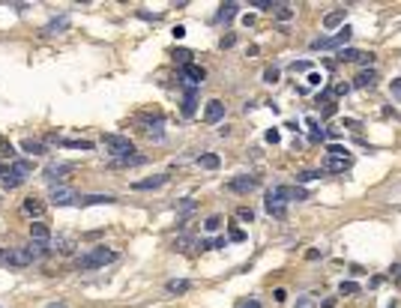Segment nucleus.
I'll return each instance as SVG.
<instances>
[{
    "label": "nucleus",
    "instance_id": "obj_16",
    "mask_svg": "<svg viewBox=\"0 0 401 308\" xmlns=\"http://www.w3.org/2000/svg\"><path fill=\"white\" fill-rule=\"evenodd\" d=\"M9 168H12V174L24 183L27 177H33V162H24V159H15V162H9Z\"/></svg>",
    "mask_w": 401,
    "mask_h": 308
},
{
    "label": "nucleus",
    "instance_id": "obj_50",
    "mask_svg": "<svg viewBox=\"0 0 401 308\" xmlns=\"http://www.w3.org/2000/svg\"><path fill=\"white\" fill-rule=\"evenodd\" d=\"M393 96H399V99H401V78L393 81Z\"/></svg>",
    "mask_w": 401,
    "mask_h": 308
},
{
    "label": "nucleus",
    "instance_id": "obj_36",
    "mask_svg": "<svg viewBox=\"0 0 401 308\" xmlns=\"http://www.w3.org/2000/svg\"><path fill=\"white\" fill-rule=\"evenodd\" d=\"M237 219H240V222H249V225H252V222H255V213H252L249 207H240V210H237Z\"/></svg>",
    "mask_w": 401,
    "mask_h": 308
},
{
    "label": "nucleus",
    "instance_id": "obj_48",
    "mask_svg": "<svg viewBox=\"0 0 401 308\" xmlns=\"http://www.w3.org/2000/svg\"><path fill=\"white\" fill-rule=\"evenodd\" d=\"M237 308H261V303H258V300H243Z\"/></svg>",
    "mask_w": 401,
    "mask_h": 308
},
{
    "label": "nucleus",
    "instance_id": "obj_58",
    "mask_svg": "<svg viewBox=\"0 0 401 308\" xmlns=\"http://www.w3.org/2000/svg\"><path fill=\"white\" fill-rule=\"evenodd\" d=\"M399 285H401V276H399Z\"/></svg>",
    "mask_w": 401,
    "mask_h": 308
},
{
    "label": "nucleus",
    "instance_id": "obj_26",
    "mask_svg": "<svg viewBox=\"0 0 401 308\" xmlns=\"http://www.w3.org/2000/svg\"><path fill=\"white\" fill-rule=\"evenodd\" d=\"M360 54H363V51H357V48H342V51H339V63H357Z\"/></svg>",
    "mask_w": 401,
    "mask_h": 308
},
{
    "label": "nucleus",
    "instance_id": "obj_57",
    "mask_svg": "<svg viewBox=\"0 0 401 308\" xmlns=\"http://www.w3.org/2000/svg\"><path fill=\"white\" fill-rule=\"evenodd\" d=\"M390 308H396V303H393V306H390Z\"/></svg>",
    "mask_w": 401,
    "mask_h": 308
},
{
    "label": "nucleus",
    "instance_id": "obj_12",
    "mask_svg": "<svg viewBox=\"0 0 401 308\" xmlns=\"http://www.w3.org/2000/svg\"><path fill=\"white\" fill-rule=\"evenodd\" d=\"M198 111V87H186V96H183V117H192Z\"/></svg>",
    "mask_w": 401,
    "mask_h": 308
},
{
    "label": "nucleus",
    "instance_id": "obj_51",
    "mask_svg": "<svg viewBox=\"0 0 401 308\" xmlns=\"http://www.w3.org/2000/svg\"><path fill=\"white\" fill-rule=\"evenodd\" d=\"M234 42H237V39H234V36H222V48H231V45H234Z\"/></svg>",
    "mask_w": 401,
    "mask_h": 308
},
{
    "label": "nucleus",
    "instance_id": "obj_38",
    "mask_svg": "<svg viewBox=\"0 0 401 308\" xmlns=\"http://www.w3.org/2000/svg\"><path fill=\"white\" fill-rule=\"evenodd\" d=\"M327 153H330V156H351L342 144H330V147H327Z\"/></svg>",
    "mask_w": 401,
    "mask_h": 308
},
{
    "label": "nucleus",
    "instance_id": "obj_35",
    "mask_svg": "<svg viewBox=\"0 0 401 308\" xmlns=\"http://www.w3.org/2000/svg\"><path fill=\"white\" fill-rule=\"evenodd\" d=\"M318 177H321V171H303V174H297V183H312Z\"/></svg>",
    "mask_w": 401,
    "mask_h": 308
},
{
    "label": "nucleus",
    "instance_id": "obj_15",
    "mask_svg": "<svg viewBox=\"0 0 401 308\" xmlns=\"http://www.w3.org/2000/svg\"><path fill=\"white\" fill-rule=\"evenodd\" d=\"M21 150L30 153V156H45L48 153V144L45 141H36V138H24L21 141Z\"/></svg>",
    "mask_w": 401,
    "mask_h": 308
},
{
    "label": "nucleus",
    "instance_id": "obj_53",
    "mask_svg": "<svg viewBox=\"0 0 401 308\" xmlns=\"http://www.w3.org/2000/svg\"><path fill=\"white\" fill-rule=\"evenodd\" d=\"M273 297H276V303H285V300H288V294H285V291H282V288H279V291H276V294H273Z\"/></svg>",
    "mask_w": 401,
    "mask_h": 308
},
{
    "label": "nucleus",
    "instance_id": "obj_29",
    "mask_svg": "<svg viewBox=\"0 0 401 308\" xmlns=\"http://www.w3.org/2000/svg\"><path fill=\"white\" fill-rule=\"evenodd\" d=\"M306 198H309V192L303 186H288V201H306Z\"/></svg>",
    "mask_w": 401,
    "mask_h": 308
},
{
    "label": "nucleus",
    "instance_id": "obj_55",
    "mask_svg": "<svg viewBox=\"0 0 401 308\" xmlns=\"http://www.w3.org/2000/svg\"><path fill=\"white\" fill-rule=\"evenodd\" d=\"M0 150H6V141H3V138H0ZM6 153H12V147H9Z\"/></svg>",
    "mask_w": 401,
    "mask_h": 308
},
{
    "label": "nucleus",
    "instance_id": "obj_4",
    "mask_svg": "<svg viewBox=\"0 0 401 308\" xmlns=\"http://www.w3.org/2000/svg\"><path fill=\"white\" fill-rule=\"evenodd\" d=\"M102 144H105V150L114 156V159H120V156H129V153H135V147H132V141L129 138H123V135H105L102 138Z\"/></svg>",
    "mask_w": 401,
    "mask_h": 308
},
{
    "label": "nucleus",
    "instance_id": "obj_52",
    "mask_svg": "<svg viewBox=\"0 0 401 308\" xmlns=\"http://www.w3.org/2000/svg\"><path fill=\"white\" fill-rule=\"evenodd\" d=\"M321 81H324V78H321V75H318V72H312V75H309V84H315V87H318V84H321Z\"/></svg>",
    "mask_w": 401,
    "mask_h": 308
},
{
    "label": "nucleus",
    "instance_id": "obj_11",
    "mask_svg": "<svg viewBox=\"0 0 401 308\" xmlns=\"http://www.w3.org/2000/svg\"><path fill=\"white\" fill-rule=\"evenodd\" d=\"M183 81H186L189 87H198V84L204 81V69H201V66H195V63L183 66Z\"/></svg>",
    "mask_w": 401,
    "mask_h": 308
},
{
    "label": "nucleus",
    "instance_id": "obj_3",
    "mask_svg": "<svg viewBox=\"0 0 401 308\" xmlns=\"http://www.w3.org/2000/svg\"><path fill=\"white\" fill-rule=\"evenodd\" d=\"M351 36H354V27H342L339 33H333V36H321V39H315L312 42V51H327V48H342V45H348L351 42Z\"/></svg>",
    "mask_w": 401,
    "mask_h": 308
},
{
    "label": "nucleus",
    "instance_id": "obj_32",
    "mask_svg": "<svg viewBox=\"0 0 401 308\" xmlns=\"http://www.w3.org/2000/svg\"><path fill=\"white\" fill-rule=\"evenodd\" d=\"M174 60H177L180 66H189V63H192V51H186V48H180V51L174 54Z\"/></svg>",
    "mask_w": 401,
    "mask_h": 308
},
{
    "label": "nucleus",
    "instance_id": "obj_17",
    "mask_svg": "<svg viewBox=\"0 0 401 308\" xmlns=\"http://www.w3.org/2000/svg\"><path fill=\"white\" fill-rule=\"evenodd\" d=\"M144 162H147V156H135V153L120 156V159H111V165H114V168H135V165H144Z\"/></svg>",
    "mask_w": 401,
    "mask_h": 308
},
{
    "label": "nucleus",
    "instance_id": "obj_37",
    "mask_svg": "<svg viewBox=\"0 0 401 308\" xmlns=\"http://www.w3.org/2000/svg\"><path fill=\"white\" fill-rule=\"evenodd\" d=\"M204 228H207L210 234H213V231H219V228H222V216H210V219L204 222Z\"/></svg>",
    "mask_w": 401,
    "mask_h": 308
},
{
    "label": "nucleus",
    "instance_id": "obj_39",
    "mask_svg": "<svg viewBox=\"0 0 401 308\" xmlns=\"http://www.w3.org/2000/svg\"><path fill=\"white\" fill-rule=\"evenodd\" d=\"M192 210H195V201L192 198H186V201L177 204V213H192Z\"/></svg>",
    "mask_w": 401,
    "mask_h": 308
},
{
    "label": "nucleus",
    "instance_id": "obj_22",
    "mask_svg": "<svg viewBox=\"0 0 401 308\" xmlns=\"http://www.w3.org/2000/svg\"><path fill=\"white\" fill-rule=\"evenodd\" d=\"M96 204H114L111 195H84L81 198V207H96Z\"/></svg>",
    "mask_w": 401,
    "mask_h": 308
},
{
    "label": "nucleus",
    "instance_id": "obj_42",
    "mask_svg": "<svg viewBox=\"0 0 401 308\" xmlns=\"http://www.w3.org/2000/svg\"><path fill=\"white\" fill-rule=\"evenodd\" d=\"M360 63L366 66V69H372V63H375V54L369 51V54H360Z\"/></svg>",
    "mask_w": 401,
    "mask_h": 308
},
{
    "label": "nucleus",
    "instance_id": "obj_18",
    "mask_svg": "<svg viewBox=\"0 0 401 308\" xmlns=\"http://www.w3.org/2000/svg\"><path fill=\"white\" fill-rule=\"evenodd\" d=\"M51 246H54V252H60V255H72L75 240H72V237H54V240H51Z\"/></svg>",
    "mask_w": 401,
    "mask_h": 308
},
{
    "label": "nucleus",
    "instance_id": "obj_56",
    "mask_svg": "<svg viewBox=\"0 0 401 308\" xmlns=\"http://www.w3.org/2000/svg\"><path fill=\"white\" fill-rule=\"evenodd\" d=\"M48 308H66V303H54V306H48Z\"/></svg>",
    "mask_w": 401,
    "mask_h": 308
},
{
    "label": "nucleus",
    "instance_id": "obj_8",
    "mask_svg": "<svg viewBox=\"0 0 401 308\" xmlns=\"http://www.w3.org/2000/svg\"><path fill=\"white\" fill-rule=\"evenodd\" d=\"M204 120H207V123H219V120H225V102H222V99H210L207 108H204Z\"/></svg>",
    "mask_w": 401,
    "mask_h": 308
},
{
    "label": "nucleus",
    "instance_id": "obj_10",
    "mask_svg": "<svg viewBox=\"0 0 401 308\" xmlns=\"http://www.w3.org/2000/svg\"><path fill=\"white\" fill-rule=\"evenodd\" d=\"M375 84H378V72H375V69H363V72L354 78V84H351V87H360V90H372Z\"/></svg>",
    "mask_w": 401,
    "mask_h": 308
},
{
    "label": "nucleus",
    "instance_id": "obj_30",
    "mask_svg": "<svg viewBox=\"0 0 401 308\" xmlns=\"http://www.w3.org/2000/svg\"><path fill=\"white\" fill-rule=\"evenodd\" d=\"M186 291H192V282H168V294H186Z\"/></svg>",
    "mask_w": 401,
    "mask_h": 308
},
{
    "label": "nucleus",
    "instance_id": "obj_27",
    "mask_svg": "<svg viewBox=\"0 0 401 308\" xmlns=\"http://www.w3.org/2000/svg\"><path fill=\"white\" fill-rule=\"evenodd\" d=\"M60 147H69V150H93L90 141H81V138H72V141H57Z\"/></svg>",
    "mask_w": 401,
    "mask_h": 308
},
{
    "label": "nucleus",
    "instance_id": "obj_46",
    "mask_svg": "<svg viewBox=\"0 0 401 308\" xmlns=\"http://www.w3.org/2000/svg\"><path fill=\"white\" fill-rule=\"evenodd\" d=\"M264 78H267L270 84H273V81H279V69H267V72H264Z\"/></svg>",
    "mask_w": 401,
    "mask_h": 308
},
{
    "label": "nucleus",
    "instance_id": "obj_40",
    "mask_svg": "<svg viewBox=\"0 0 401 308\" xmlns=\"http://www.w3.org/2000/svg\"><path fill=\"white\" fill-rule=\"evenodd\" d=\"M297 308H318V303H315L312 297H300V300H297Z\"/></svg>",
    "mask_w": 401,
    "mask_h": 308
},
{
    "label": "nucleus",
    "instance_id": "obj_33",
    "mask_svg": "<svg viewBox=\"0 0 401 308\" xmlns=\"http://www.w3.org/2000/svg\"><path fill=\"white\" fill-rule=\"evenodd\" d=\"M174 249H177V252L192 249V237H186V234H183V237H177V240H174Z\"/></svg>",
    "mask_w": 401,
    "mask_h": 308
},
{
    "label": "nucleus",
    "instance_id": "obj_41",
    "mask_svg": "<svg viewBox=\"0 0 401 308\" xmlns=\"http://www.w3.org/2000/svg\"><path fill=\"white\" fill-rule=\"evenodd\" d=\"M252 6H255V9H270V12H273L276 3H270V0H252Z\"/></svg>",
    "mask_w": 401,
    "mask_h": 308
},
{
    "label": "nucleus",
    "instance_id": "obj_49",
    "mask_svg": "<svg viewBox=\"0 0 401 308\" xmlns=\"http://www.w3.org/2000/svg\"><path fill=\"white\" fill-rule=\"evenodd\" d=\"M171 33H174V39H183V36H186V27H183V24H177Z\"/></svg>",
    "mask_w": 401,
    "mask_h": 308
},
{
    "label": "nucleus",
    "instance_id": "obj_2",
    "mask_svg": "<svg viewBox=\"0 0 401 308\" xmlns=\"http://www.w3.org/2000/svg\"><path fill=\"white\" fill-rule=\"evenodd\" d=\"M267 213L276 216V219H285L288 216V186H273L267 192Z\"/></svg>",
    "mask_w": 401,
    "mask_h": 308
},
{
    "label": "nucleus",
    "instance_id": "obj_31",
    "mask_svg": "<svg viewBox=\"0 0 401 308\" xmlns=\"http://www.w3.org/2000/svg\"><path fill=\"white\" fill-rule=\"evenodd\" d=\"M339 294H342V297H357V294H360V285H357V282H342V285H339Z\"/></svg>",
    "mask_w": 401,
    "mask_h": 308
},
{
    "label": "nucleus",
    "instance_id": "obj_6",
    "mask_svg": "<svg viewBox=\"0 0 401 308\" xmlns=\"http://www.w3.org/2000/svg\"><path fill=\"white\" fill-rule=\"evenodd\" d=\"M351 165H354V156H327L324 171H330V174H345Z\"/></svg>",
    "mask_w": 401,
    "mask_h": 308
},
{
    "label": "nucleus",
    "instance_id": "obj_19",
    "mask_svg": "<svg viewBox=\"0 0 401 308\" xmlns=\"http://www.w3.org/2000/svg\"><path fill=\"white\" fill-rule=\"evenodd\" d=\"M0 183H3L6 189H18V186H21V180L12 174V168H9V165H0Z\"/></svg>",
    "mask_w": 401,
    "mask_h": 308
},
{
    "label": "nucleus",
    "instance_id": "obj_14",
    "mask_svg": "<svg viewBox=\"0 0 401 308\" xmlns=\"http://www.w3.org/2000/svg\"><path fill=\"white\" fill-rule=\"evenodd\" d=\"M21 210H24V216H33L36 222H39V219L45 216V204H42L39 198H27V201L21 204Z\"/></svg>",
    "mask_w": 401,
    "mask_h": 308
},
{
    "label": "nucleus",
    "instance_id": "obj_44",
    "mask_svg": "<svg viewBox=\"0 0 401 308\" xmlns=\"http://www.w3.org/2000/svg\"><path fill=\"white\" fill-rule=\"evenodd\" d=\"M267 141H270V144H279V141H282L279 129H270V132H267Z\"/></svg>",
    "mask_w": 401,
    "mask_h": 308
},
{
    "label": "nucleus",
    "instance_id": "obj_43",
    "mask_svg": "<svg viewBox=\"0 0 401 308\" xmlns=\"http://www.w3.org/2000/svg\"><path fill=\"white\" fill-rule=\"evenodd\" d=\"M309 69H312V63H306V60H300V63L291 66V72H309Z\"/></svg>",
    "mask_w": 401,
    "mask_h": 308
},
{
    "label": "nucleus",
    "instance_id": "obj_25",
    "mask_svg": "<svg viewBox=\"0 0 401 308\" xmlns=\"http://www.w3.org/2000/svg\"><path fill=\"white\" fill-rule=\"evenodd\" d=\"M342 21H345V9H336V12H330V15L324 18V27H330V30H333V27H339Z\"/></svg>",
    "mask_w": 401,
    "mask_h": 308
},
{
    "label": "nucleus",
    "instance_id": "obj_23",
    "mask_svg": "<svg viewBox=\"0 0 401 308\" xmlns=\"http://www.w3.org/2000/svg\"><path fill=\"white\" fill-rule=\"evenodd\" d=\"M219 162H222V159H219L216 153H204V156H198V165H201V168H207V171H216V168H219Z\"/></svg>",
    "mask_w": 401,
    "mask_h": 308
},
{
    "label": "nucleus",
    "instance_id": "obj_34",
    "mask_svg": "<svg viewBox=\"0 0 401 308\" xmlns=\"http://www.w3.org/2000/svg\"><path fill=\"white\" fill-rule=\"evenodd\" d=\"M147 135H150L153 141H162V120H156V123L147 129Z\"/></svg>",
    "mask_w": 401,
    "mask_h": 308
},
{
    "label": "nucleus",
    "instance_id": "obj_54",
    "mask_svg": "<svg viewBox=\"0 0 401 308\" xmlns=\"http://www.w3.org/2000/svg\"><path fill=\"white\" fill-rule=\"evenodd\" d=\"M324 308H336V300H324Z\"/></svg>",
    "mask_w": 401,
    "mask_h": 308
},
{
    "label": "nucleus",
    "instance_id": "obj_45",
    "mask_svg": "<svg viewBox=\"0 0 401 308\" xmlns=\"http://www.w3.org/2000/svg\"><path fill=\"white\" fill-rule=\"evenodd\" d=\"M231 240H234V243H243V240H246V234H243L240 228H231Z\"/></svg>",
    "mask_w": 401,
    "mask_h": 308
},
{
    "label": "nucleus",
    "instance_id": "obj_20",
    "mask_svg": "<svg viewBox=\"0 0 401 308\" xmlns=\"http://www.w3.org/2000/svg\"><path fill=\"white\" fill-rule=\"evenodd\" d=\"M69 171H75V165H51V168H45V177L54 183V180H63V174H69Z\"/></svg>",
    "mask_w": 401,
    "mask_h": 308
},
{
    "label": "nucleus",
    "instance_id": "obj_1",
    "mask_svg": "<svg viewBox=\"0 0 401 308\" xmlns=\"http://www.w3.org/2000/svg\"><path fill=\"white\" fill-rule=\"evenodd\" d=\"M117 261V252L114 249H108V246H93L87 255H81L78 261H75V270L78 273H90V270H102V267H108V264H114Z\"/></svg>",
    "mask_w": 401,
    "mask_h": 308
},
{
    "label": "nucleus",
    "instance_id": "obj_13",
    "mask_svg": "<svg viewBox=\"0 0 401 308\" xmlns=\"http://www.w3.org/2000/svg\"><path fill=\"white\" fill-rule=\"evenodd\" d=\"M165 183H168V174H156V177H150V180H138V183H132V189L147 192V189H162Z\"/></svg>",
    "mask_w": 401,
    "mask_h": 308
},
{
    "label": "nucleus",
    "instance_id": "obj_47",
    "mask_svg": "<svg viewBox=\"0 0 401 308\" xmlns=\"http://www.w3.org/2000/svg\"><path fill=\"white\" fill-rule=\"evenodd\" d=\"M348 90H351V84H336V87H333V93H336V96H345Z\"/></svg>",
    "mask_w": 401,
    "mask_h": 308
},
{
    "label": "nucleus",
    "instance_id": "obj_21",
    "mask_svg": "<svg viewBox=\"0 0 401 308\" xmlns=\"http://www.w3.org/2000/svg\"><path fill=\"white\" fill-rule=\"evenodd\" d=\"M273 15H276L279 21H291V18H294V6H291V3H276V6H273Z\"/></svg>",
    "mask_w": 401,
    "mask_h": 308
},
{
    "label": "nucleus",
    "instance_id": "obj_5",
    "mask_svg": "<svg viewBox=\"0 0 401 308\" xmlns=\"http://www.w3.org/2000/svg\"><path fill=\"white\" fill-rule=\"evenodd\" d=\"M51 204L54 207H72V204H81V195L69 186H54L51 189Z\"/></svg>",
    "mask_w": 401,
    "mask_h": 308
},
{
    "label": "nucleus",
    "instance_id": "obj_24",
    "mask_svg": "<svg viewBox=\"0 0 401 308\" xmlns=\"http://www.w3.org/2000/svg\"><path fill=\"white\" fill-rule=\"evenodd\" d=\"M237 9H240V3H222L219 6V21H231L237 15Z\"/></svg>",
    "mask_w": 401,
    "mask_h": 308
},
{
    "label": "nucleus",
    "instance_id": "obj_9",
    "mask_svg": "<svg viewBox=\"0 0 401 308\" xmlns=\"http://www.w3.org/2000/svg\"><path fill=\"white\" fill-rule=\"evenodd\" d=\"M30 243H39V246H48L51 243V231L45 222H33L30 225Z\"/></svg>",
    "mask_w": 401,
    "mask_h": 308
},
{
    "label": "nucleus",
    "instance_id": "obj_28",
    "mask_svg": "<svg viewBox=\"0 0 401 308\" xmlns=\"http://www.w3.org/2000/svg\"><path fill=\"white\" fill-rule=\"evenodd\" d=\"M66 27H69V18L63 15V18H54V21H51V24L45 27V33L51 36V33H57V30H66Z\"/></svg>",
    "mask_w": 401,
    "mask_h": 308
},
{
    "label": "nucleus",
    "instance_id": "obj_7",
    "mask_svg": "<svg viewBox=\"0 0 401 308\" xmlns=\"http://www.w3.org/2000/svg\"><path fill=\"white\" fill-rule=\"evenodd\" d=\"M255 186H258V180H255V177H249V174H240V177H234V180L228 183V189H231V192H237V195H249Z\"/></svg>",
    "mask_w": 401,
    "mask_h": 308
}]
</instances>
